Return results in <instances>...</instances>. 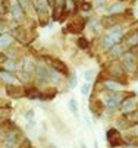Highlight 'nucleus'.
<instances>
[{
    "label": "nucleus",
    "mask_w": 138,
    "mask_h": 148,
    "mask_svg": "<svg viewBox=\"0 0 138 148\" xmlns=\"http://www.w3.org/2000/svg\"><path fill=\"white\" fill-rule=\"evenodd\" d=\"M49 69H47V66H46V63H43V62H38V63H35V71H34V73H35V81L38 82V85H44V84L49 81Z\"/></svg>",
    "instance_id": "nucleus-1"
},
{
    "label": "nucleus",
    "mask_w": 138,
    "mask_h": 148,
    "mask_svg": "<svg viewBox=\"0 0 138 148\" xmlns=\"http://www.w3.org/2000/svg\"><path fill=\"white\" fill-rule=\"evenodd\" d=\"M8 9L10 12V16L18 21V22H22L24 18H25V12L24 9L19 6V3L16 2V0H9V3H8Z\"/></svg>",
    "instance_id": "nucleus-2"
},
{
    "label": "nucleus",
    "mask_w": 138,
    "mask_h": 148,
    "mask_svg": "<svg viewBox=\"0 0 138 148\" xmlns=\"http://www.w3.org/2000/svg\"><path fill=\"white\" fill-rule=\"evenodd\" d=\"M32 6L38 15V18L41 19V22L44 24V21L47 19V9H49V3L47 0H32Z\"/></svg>",
    "instance_id": "nucleus-3"
},
{
    "label": "nucleus",
    "mask_w": 138,
    "mask_h": 148,
    "mask_svg": "<svg viewBox=\"0 0 138 148\" xmlns=\"http://www.w3.org/2000/svg\"><path fill=\"white\" fill-rule=\"evenodd\" d=\"M35 71V63L32 59L25 57L24 63H22V69H21V79L22 81H28L31 78V73H34Z\"/></svg>",
    "instance_id": "nucleus-4"
},
{
    "label": "nucleus",
    "mask_w": 138,
    "mask_h": 148,
    "mask_svg": "<svg viewBox=\"0 0 138 148\" xmlns=\"http://www.w3.org/2000/svg\"><path fill=\"white\" fill-rule=\"evenodd\" d=\"M122 68L126 72H134L137 69V60L132 53H125L122 56Z\"/></svg>",
    "instance_id": "nucleus-5"
},
{
    "label": "nucleus",
    "mask_w": 138,
    "mask_h": 148,
    "mask_svg": "<svg viewBox=\"0 0 138 148\" xmlns=\"http://www.w3.org/2000/svg\"><path fill=\"white\" fill-rule=\"evenodd\" d=\"M124 34H125V29H124L122 25H115V27L110 29V32L107 34V37L113 41V44H117V43H119V41L124 38Z\"/></svg>",
    "instance_id": "nucleus-6"
},
{
    "label": "nucleus",
    "mask_w": 138,
    "mask_h": 148,
    "mask_svg": "<svg viewBox=\"0 0 138 148\" xmlns=\"http://www.w3.org/2000/svg\"><path fill=\"white\" fill-rule=\"evenodd\" d=\"M103 101H104V106H106L107 109H116L117 106H121L122 97H121V95H116V92L112 91V95L103 97Z\"/></svg>",
    "instance_id": "nucleus-7"
},
{
    "label": "nucleus",
    "mask_w": 138,
    "mask_h": 148,
    "mask_svg": "<svg viewBox=\"0 0 138 148\" xmlns=\"http://www.w3.org/2000/svg\"><path fill=\"white\" fill-rule=\"evenodd\" d=\"M122 113L124 114H128V113H132L134 110H135V106H137V98H134V97H129V98H125V100H122Z\"/></svg>",
    "instance_id": "nucleus-8"
},
{
    "label": "nucleus",
    "mask_w": 138,
    "mask_h": 148,
    "mask_svg": "<svg viewBox=\"0 0 138 148\" xmlns=\"http://www.w3.org/2000/svg\"><path fill=\"white\" fill-rule=\"evenodd\" d=\"M19 138H18V134L16 132H8L6 136L3 138V147L6 148H15L16 144H18Z\"/></svg>",
    "instance_id": "nucleus-9"
},
{
    "label": "nucleus",
    "mask_w": 138,
    "mask_h": 148,
    "mask_svg": "<svg viewBox=\"0 0 138 148\" xmlns=\"http://www.w3.org/2000/svg\"><path fill=\"white\" fill-rule=\"evenodd\" d=\"M124 44L126 49H134L138 46V31H132L131 34H128L124 40Z\"/></svg>",
    "instance_id": "nucleus-10"
},
{
    "label": "nucleus",
    "mask_w": 138,
    "mask_h": 148,
    "mask_svg": "<svg viewBox=\"0 0 138 148\" xmlns=\"http://www.w3.org/2000/svg\"><path fill=\"white\" fill-rule=\"evenodd\" d=\"M107 139H109V142H110L112 147H116V145H121L122 144V139H121L119 132L115 131V129H110L107 132Z\"/></svg>",
    "instance_id": "nucleus-11"
},
{
    "label": "nucleus",
    "mask_w": 138,
    "mask_h": 148,
    "mask_svg": "<svg viewBox=\"0 0 138 148\" xmlns=\"http://www.w3.org/2000/svg\"><path fill=\"white\" fill-rule=\"evenodd\" d=\"M103 87L109 91H113V92H119L124 90V85L121 82H116V81H104L103 82Z\"/></svg>",
    "instance_id": "nucleus-12"
},
{
    "label": "nucleus",
    "mask_w": 138,
    "mask_h": 148,
    "mask_svg": "<svg viewBox=\"0 0 138 148\" xmlns=\"http://www.w3.org/2000/svg\"><path fill=\"white\" fill-rule=\"evenodd\" d=\"M116 24H117V18H116L115 15H106V16H103V19H102V25H103L104 28H107V29H112Z\"/></svg>",
    "instance_id": "nucleus-13"
},
{
    "label": "nucleus",
    "mask_w": 138,
    "mask_h": 148,
    "mask_svg": "<svg viewBox=\"0 0 138 148\" xmlns=\"http://www.w3.org/2000/svg\"><path fill=\"white\" fill-rule=\"evenodd\" d=\"M109 72L113 76H122L124 75V68H122V65H119V63H112L110 68H109Z\"/></svg>",
    "instance_id": "nucleus-14"
},
{
    "label": "nucleus",
    "mask_w": 138,
    "mask_h": 148,
    "mask_svg": "<svg viewBox=\"0 0 138 148\" xmlns=\"http://www.w3.org/2000/svg\"><path fill=\"white\" fill-rule=\"evenodd\" d=\"M60 73H59L57 71H54V69H51L50 72H49V81L51 82V84H54V85H57L59 82H60Z\"/></svg>",
    "instance_id": "nucleus-15"
},
{
    "label": "nucleus",
    "mask_w": 138,
    "mask_h": 148,
    "mask_svg": "<svg viewBox=\"0 0 138 148\" xmlns=\"http://www.w3.org/2000/svg\"><path fill=\"white\" fill-rule=\"evenodd\" d=\"M124 50H122V47H121V44L117 43V44H115L112 49H110V54L113 56V57H116V59H119V57H122L124 56V53H122Z\"/></svg>",
    "instance_id": "nucleus-16"
},
{
    "label": "nucleus",
    "mask_w": 138,
    "mask_h": 148,
    "mask_svg": "<svg viewBox=\"0 0 138 148\" xmlns=\"http://www.w3.org/2000/svg\"><path fill=\"white\" fill-rule=\"evenodd\" d=\"M51 65H53V69H54V71H57L59 73H63V75H66V73H68V69H66V66L63 65L62 62H53Z\"/></svg>",
    "instance_id": "nucleus-17"
},
{
    "label": "nucleus",
    "mask_w": 138,
    "mask_h": 148,
    "mask_svg": "<svg viewBox=\"0 0 138 148\" xmlns=\"http://www.w3.org/2000/svg\"><path fill=\"white\" fill-rule=\"evenodd\" d=\"M0 79H3L8 84H15L16 82V78L12 73H9V72H0Z\"/></svg>",
    "instance_id": "nucleus-18"
},
{
    "label": "nucleus",
    "mask_w": 138,
    "mask_h": 148,
    "mask_svg": "<svg viewBox=\"0 0 138 148\" xmlns=\"http://www.w3.org/2000/svg\"><path fill=\"white\" fill-rule=\"evenodd\" d=\"M16 2L19 3V6L24 9V12H30V10H31L32 0H16Z\"/></svg>",
    "instance_id": "nucleus-19"
},
{
    "label": "nucleus",
    "mask_w": 138,
    "mask_h": 148,
    "mask_svg": "<svg viewBox=\"0 0 138 148\" xmlns=\"http://www.w3.org/2000/svg\"><path fill=\"white\" fill-rule=\"evenodd\" d=\"M3 68H5L8 72H12V71H15V69L18 68V65H16L15 60H6V62H3Z\"/></svg>",
    "instance_id": "nucleus-20"
},
{
    "label": "nucleus",
    "mask_w": 138,
    "mask_h": 148,
    "mask_svg": "<svg viewBox=\"0 0 138 148\" xmlns=\"http://www.w3.org/2000/svg\"><path fill=\"white\" fill-rule=\"evenodd\" d=\"M68 106H69V110L72 112V114L78 117V103H76L73 98H71L69 103H68Z\"/></svg>",
    "instance_id": "nucleus-21"
},
{
    "label": "nucleus",
    "mask_w": 138,
    "mask_h": 148,
    "mask_svg": "<svg viewBox=\"0 0 138 148\" xmlns=\"http://www.w3.org/2000/svg\"><path fill=\"white\" fill-rule=\"evenodd\" d=\"M122 9H124V6H122L121 3H115V5H110V6L106 8V10H107L109 13H112V12H121Z\"/></svg>",
    "instance_id": "nucleus-22"
},
{
    "label": "nucleus",
    "mask_w": 138,
    "mask_h": 148,
    "mask_svg": "<svg viewBox=\"0 0 138 148\" xmlns=\"http://www.w3.org/2000/svg\"><path fill=\"white\" fill-rule=\"evenodd\" d=\"M102 46H103L104 49H112L115 44H113V41H112L107 35H104V37L102 38Z\"/></svg>",
    "instance_id": "nucleus-23"
},
{
    "label": "nucleus",
    "mask_w": 138,
    "mask_h": 148,
    "mask_svg": "<svg viewBox=\"0 0 138 148\" xmlns=\"http://www.w3.org/2000/svg\"><path fill=\"white\" fill-rule=\"evenodd\" d=\"M10 41H12L10 35H0V47H6V46H9V44H10Z\"/></svg>",
    "instance_id": "nucleus-24"
},
{
    "label": "nucleus",
    "mask_w": 138,
    "mask_h": 148,
    "mask_svg": "<svg viewBox=\"0 0 138 148\" xmlns=\"http://www.w3.org/2000/svg\"><path fill=\"white\" fill-rule=\"evenodd\" d=\"M73 9H75V0H65V10L73 12Z\"/></svg>",
    "instance_id": "nucleus-25"
},
{
    "label": "nucleus",
    "mask_w": 138,
    "mask_h": 148,
    "mask_svg": "<svg viewBox=\"0 0 138 148\" xmlns=\"http://www.w3.org/2000/svg\"><path fill=\"white\" fill-rule=\"evenodd\" d=\"M27 95H28V98H31V100H34V98H41V95L38 94V91H35V90L27 91Z\"/></svg>",
    "instance_id": "nucleus-26"
},
{
    "label": "nucleus",
    "mask_w": 138,
    "mask_h": 148,
    "mask_svg": "<svg viewBox=\"0 0 138 148\" xmlns=\"http://www.w3.org/2000/svg\"><path fill=\"white\" fill-rule=\"evenodd\" d=\"M90 90H91L90 82H85L84 85H81V92H82L84 95H88V94H90Z\"/></svg>",
    "instance_id": "nucleus-27"
},
{
    "label": "nucleus",
    "mask_w": 138,
    "mask_h": 148,
    "mask_svg": "<svg viewBox=\"0 0 138 148\" xmlns=\"http://www.w3.org/2000/svg\"><path fill=\"white\" fill-rule=\"evenodd\" d=\"M93 3H94V8L95 9H100V8H103L107 3V0H94Z\"/></svg>",
    "instance_id": "nucleus-28"
},
{
    "label": "nucleus",
    "mask_w": 138,
    "mask_h": 148,
    "mask_svg": "<svg viewBox=\"0 0 138 148\" xmlns=\"http://www.w3.org/2000/svg\"><path fill=\"white\" fill-rule=\"evenodd\" d=\"M84 78H85V81H87V82H91V81H93V78H94V72H93V71H87V72H85V75H84Z\"/></svg>",
    "instance_id": "nucleus-29"
},
{
    "label": "nucleus",
    "mask_w": 138,
    "mask_h": 148,
    "mask_svg": "<svg viewBox=\"0 0 138 148\" xmlns=\"http://www.w3.org/2000/svg\"><path fill=\"white\" fill-rule=\"evenodd\" d=\"M78 44H80V47H82V49H87V47H88V43L85 41V38H80Z\"/></svg>",
    "instance_id": "nucleus-30"
},
{
    "label": "nucleus",
    "mask_w": 138,
    "mask_h": 148,
    "mask_svg": "<svg viewBox=\"0 0 138 148\" xmlns=\"http://www.w3.org/2000/svg\"><path fill=\"white\" fill-rule=\"evenodd\" d=\"M131 122H138V110H134L131 113Z\"/></svg>",
    "instance_id": "nucleus-31"
},
{
    "label": "nucleus",
    "mask_w": 138,
    "mask_h": 148,
    "mask_svg": "<svg viewBox=\"0 0 138 148\" xmlns=\"http://www.w3.org/2000/svg\"><path fill=\"white\" fill-rule=\"evenodd\" d=\"M75 87H76V75L72 73V76H71V88H75Z\"/></svg>",
    "instance_id": "nucleus-32"
},
{
    "label": "nucleus",
    "mask_w": 138,
    "mask_h": 148,
    "mask_svg": "<svg viewBox=\"0 0 138 148\" xmlns=\"http://www.w3.org/2000/svg\"><path fill=\"white\" fill-rule=\"evenodd\" d=\"M54 2H56V0H47V3H49V8H53V6H54Z\"/></svg>",
    "instance_id": "nucleus-33"
},
{
    "label": "nucleus",
    "mask_w": 138,
    "mask_h": 148,
    "mask_svg": "<svg viewBox=\"0 0 138 148\" xmlns=\"http://www.w3.org/2000/svg\"><path fill=\"white\" fill-rule=\"evenodd\" d=\"M3 132H5V131H3V128H0V141L3 139Z\"/></svg>",
    "instance_id": "nucleus-34"
},
{
    "label": "nucleus",
    "mask_w": 138,
    "mask_h": 148,
    "mask_svg": "<svg viewBox=\"0 0 138 148\" xmlns=\"http://www.w3.org/2000/svg\"><path fill=\"white\" fill-rule=\"evenodd\" d=\"M3 62H5V56L0 53V63H3Z\"/></svg>",
    "instance_id": "nucleus-35"
},
{
    "label": "nucleus",
    "mask_w": 138,
    "mask_h": 148,
    "mask_svg": "<svg viewBox=\"0 0 138 148\" xmlns=\"http://www.w3.org/2000/svg\"><path fill=\"white\" fill-rule=\"evenodd\" d=\"M3 117V110H0V119Z\"/></svg>",
    "instance_id": "nucleus-36"
},
{
    "label": "nucleus",
    "mask_w": 138,
    "mask_h": 148,
    "mask_svg": "<svg viewBox=\"0 0 138 148\" xmlns=\"http://www.w3.org/2000/svg\"><path fill=\"white\" fill-rule=\"evenodd\" d=\"M135 132H137V135H138V125L135 126Z\"/></svg>",
    "instance_id": "nucleus-37"
},
{
    "label": "nucleus",
    "mask_w": 138,
    "mask_h": 148,
    "mask_svg": "<svg viewBox=\"0 0 138 148\" xmlns=\"http://www.w3.org/2000/svg\"><path fill=\"white\" fill-rule=\"evenodd\" d=\"M94 148H98V145H97V142H94Z\"/></svg>",
    "instance_id": "nucleus-38"
},
{
    "label": "nucleus",
    "mask_w": 138,
    "mask_h": 148,
    "mask_svg": "<svg viewBox=\"0 0 138 148\" xmlns=\"http://www.w3.org/2000/svg\"><path fill=\"white\" fill-rule=\"evenodd\" d=\"M124 148H132V147H124Z\"/></svg>",
    "instance_id": "nucleus-39"
},
{
    "label": "nucleus",
    "mask_w": 138,
    "mask_h": 148,
    "mask_svg": "<svg viewBox=\"0 0 138 148\" xmlns=\"http://www.w3.org/2000/svg\"><path fill=\"white\" fill-rule=\"evenodd\" d=\"M3 148H6V147H3Z\"/></svg>",
    "instance_id": "nucleus-40"
}]
</instances>
